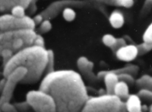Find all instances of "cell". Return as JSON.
Here are the masks:
<instances>
[{"mask_svg":"<svg viewBox=\"0 0 152 112\" xmlns=\"http://www.w3.org/2000/svg\"><path fill=\"white\" fill-rule=\"evenodd\" d=\"M39 89L53 98L58 112H81L89 98L81 76L71 69L46 74Z\"/></svg>","mask_w":152,"mask_h":112,"instance_id":"1","label":"cell"},{"mask_svg":"<svg viewBox=\"0 0 152 112\" xmlns=\"http://www.w3.org/2000/svg\"><path fill=\"white\" fill-rule=\"evenodd\" d=\"M48 60V50L32 45L14 54L4 66L2 75L7 78L15 69L23 67L27 73L20 84H33L37 82L45 73Z\"/></svg>","mask_w":152,"mask_h":112,"instance_id":"2","label":"cell"},{"mask_svg":"<svg viewBox=\"0 0 152 112\" xmlns=\"http://www.w3.org/2000/svg\"><path fill=\"white\" fill-rule=\"evenodd\" d=\"M37 34L32 29L0 31V53L4 49H9L15 54L33 45Z\"/></svg>","mask_w":152,"mask_h":112,"instance_id":"3","label":"cell"},{"mask_svg":"<svg viewBox=\"0 0 152 112\" xmlns=\"http://www.w3.org/2000/svg\"><path fill=\"white\" fill-rule=\"evenodd\" d=\"M81 112H126L125 101L115 95L89 97Z\"/></svg>","mask_w":152,"mask_h":112,"instance_id":"4","label":"cell"},{"mask_svg":"<svg viewBox=\"0 0 152 112\" xmlns=\"http://www.w3.org/2000/svg\"><path fill=\"white\" fill-rule=\"evenodd\" d=\"M26 101L34 112H58L53 98L40 89L28 91Z\"/></svg>","mask_w":152,"mask_h":112,"instance_id":"5","label":"cell"},{"mask_svg":"<svg viewBox=\"0 0 152 112\" xmlns=\"http://www.w3.org/2000/svg\"><path fill=\"white\" fill-rule=\"evenodd\" d=\"M27 73V70L23 67L15 69L7 78L5 85L2 91L0 97V112L2 105L5 102H9L16 85L21 82Z\"/></svg>","mask_w":152,"mask_h":112,"instance_id":"6","label":"cell"},{"mask_svg":"<svg viewBox=\"0 0 152 112\" xmlns=\"http://www.w3.org/2000/svg\"><path fill=\"white\" fill-rule=\"evenodd\" d=\"M97 79H103L106 87V94L114 95V88L119 81L118 75L109 71H102L97 75Z\"/></svg>","mask_w":152,"mask_h":112,"instance_id":"7","label":"cell"},{"mask_svg":"<svg viewBox=\"0 0 152 112\" xmlns=\"http://www.w3.org/2000/svg\"><path fill=\"white\" fill-rule=\"evenodd\" d=\"M74 2L75 1H60L53 2L40 14L43 17V18H45L46 20H49L56 17L59 12H60L62 9L63 11L65 8L69 7V5L78 4Z\"/></svg>","mask_w":152,"mask_h":112,"instance_id":"8","label":"cell"},{"mask_svg":"<svg viewBox=\"0 0 152 112\" xmlns=\"http://www.w3.org/2000/svg\"><path fill=\"white\" fill-rule=\"evenodd\" d=\"M115 55L116 57L124 62H131L138 55V48L135 44H126L118 50Z\"/></svg>","mask_w":152,"mask_h":112,"instance_id":"9","label":"cell"},{"mask_svg":"<svg viewBox=\"0 0 152 112\" xmlns=\"http://www.w3.org/2000/svg\"><path fill=\"white\" fill-rule=\"evenodd\" d=\"M77 64L78 68L86 78L92 81L97 79V75H95L93 72L94 63L90 61L87 57L81 56L78 59Z\"/></svg>","mask_w":152,"mask_h":112,"instance_id":"10","label":"cell"},{"mask_svg":"<svg viewBox=\"0 0 152 112\" xmlns=\"http://www.w3.org/2000/svg\"><path fill=\"white\" fill-rule=\"evenodd\" d=\"M127 112H142L141 98L138 95L131 94L125 101Z\"/></svg>","mask_w":152,"mask_h":112,"instance_id":"11","label":"cell"},{"mask_svg":"<svg viewBox=\"0 0 152 112\" xmlns=\"http://www.w3.org/2000/svg\"><path fill=\"white\" fill-rule=\"evenodd\" d=\"M36 24L33 19L30 17L26 15L21 18H15L14 29H32L34 30Z\"/></svg>","mask_w":152,"mask_h":112,"instance_id":"12","label":"cell"},{"mask_svg":"<svg viewBox=\"0 0 152 112\" xmlns=\"http://www.w3.org/2000/svg\"><path fill=\"white\" fill-rule=\"evenodd\" d=\"M15 17L11 14H4L0 15V31L15 30Z\"/></svg>","mask_w":152,"mask_h":112,"instance_id":"13","label":"cell"},{"mask_svg":"<svg viewBox=\"0 0 152 112\" xmlns=\"http://www.w3.org/2000/svg\"><path fill=\"white\" fill-rule=\"evenodd\" d=\"M113 94L123 101H126L130 95L128 84L124 81H119L115 87Z\"/></svg>","mask_w":152,"mask_h":112,"instance_id":"14","label":"cell"},{"mask_svg":"<svg viewBox=\"0 0 152 112\" xmlns=\"http://www.w3.org/2000/svg\"><path fill=\"white\" fill-rule=\"evenodd\" d=\"M31 1H0V11L4 12L11 9L15 5L21 4L26 9L28 8Z\"/></svg>","mask_w":152,"mask_h":112,"instance_id":"15","label":"cell"},{"mask_svg":"<svg viewBox=\"0 0 152 112\" xmlns=\"http://www.w3.org/2000/svg\"><path fill=\"white\" fill-rule=\"evenodd\" d=\"M109 23L114 28H119L122 27L125 22L123 14L119 10H114L109 18Z\"/></svg>","mask_w":152,"mask_h":112,"instance_id":"16","label":"cell"},{"mask_svg":"<svg viewBox=\"0 0 152 112\" xmlns=\"http://www.w3.org/2000/svg\"><path fill=\"white\" fill-rule=\"evenodd\" d=\"M136 86L140 89H145L152 92V76L149 75H143L135 80Z\"/></svg>","mask_w":152,"mask_h":112,"instance_id":"17","label":"cell"},{"mask_svg":"<svg viewBox=\"0 0 152 112\" xmlns=\"http://www.w3.org/2000/svg\"><path fill=\"white\" fill-rule=\"evenodd\" d=\"M139 71V68L138 66L132 64H127L125 66L118 68V69H115L110 70L109 71L118 75L121 73H129L133 76H135L137 75Z\"/></svg>","mask_w":152,"mask_h":112,"instance_id":"18","label":"cell"},{"mask_svg":"<svg viewBox=\"0 0 152 112\" xmlns=\"http://www.w3.org/2000/svg\"><path fill=\"white\" fill-rule=\"evenodd\" d=\"M48 60L47 63V66L45 69V75L55 71L54 69V62H55V56L54 53L52 50H48Z\"/></svg>","mask_w":152,"mask_h":112,"instance_id":"19","label":"cell"},{"mask_svg":"<svg viewBox=\"0 0 152 112\" xmlns=\"http://www.w3.org/2000/svg\"><path fill=\"white\" fill-rule=\"evenodd\" d=\"M63 18L67 21L71 22L73 21L76 17V13L74 9L70 7L65 8L62 11Z\"/></svg>","mask_w":152,"mask_h":112,"instance_id":"20","label":"cell"},{"mask_svg":"<svg viewBox=\"0 0 152 112\" xmlns=\"http://www.w3.org/2000/svg\"><path fill=\"white\" fill-rule=\"evenodd\" d=\"M136 46L138 48V55H142L152 50V42L143 41L142 43Z\"/></svg>","mask_w":152,"mask_h":112,"instance_id":"21","label":"cell"},{"mask_svg":"<svg viewBox=\"0 0 152 112\" xmlns=\"http://www.w3.org/2000/svg\"><path fill=\"white\" fill-rule=\"evenodd\" d=\"M26 8L23 7L21 4L14 6L11 10V14L16 18H21L26 15L25 14Z\"/></svg>","mask_w":152,"mask_h":112,"instance_id":"22","label":"cell"},{"mask_svg":"<svg viewBox=\"0 0 152 112\" xmlns=\"http://www.w3.org/2000/svg\"><path fill=\"white\" fill-rule=\"evenodd\" d=\"M117 38L110 34H104L102 37L103 43L107 47L111 48L116 43Z\"/></svg>","mask_w":152,"mask_h":112,"instance_id":"23","label":"cell"},{"mask_svg":"<svg viewBox=\"0 0 152 112\" xmlns=\"http://www.w3.org/2000/svg\"><path fill=\"white\" fill-rule=\"evenodd\" d=\"M119 81H122L128 85H132L134 84L135 82V80L134 79V76L129 74V73H121L117 75Z\"/></svg>","mask_w":152,"mask_h":112,"instance_id":"24","label":"cell"},{"mask_svg":"<svg viewBox=\"0 0 152 112\" xmlns=\"http://www.w3.org/2000/svg\"><path fill=\"white\" fill-rule=\"evenodd\" d=\"M52 24L49 20L45 19L40 24L39 27V31L40 33H46L49 31L52 28Z\"/></svg>","mask_w":152,"mask_h":112,"instance_id":"25","label":"cell"},{"mask_svg":"<svg viewBox=\"0 0 152 112\" xmlns=\"http://www.w3.org/2000/svg\"><path fill=\"white\" fill-rule=\"evenodd\" d=\"M14 53L9 49H4L0 53V56L2 58V65L4 66L7 62L13 56Z\"/></svg>","mask_w":152,"mask_h":112,"instance_id":"26","label":"cell"},{"mask_svg":"<svg viewBox=\"0 0 152 112\" xmlns=\"http://www.w3.org/2000/svg\"><path fill=\"white\" fill-rule=\"evenodd\" d=\"M112 4L116 6L123 7L125 8H130L134 5V1L132 0H117L112 1Z\"/></svg>","mask_w":152,"mask_h":112,"instance_id":"27","label":"cell"},{"mask_svg":"<svg viewBox=\"0 0 152 112\" xmlns=\"http://www.w3.org/2000/svg\"><path fill=\"white\" fill-rule=\"evenodd\" d=\"M143 41L152 42V23L147 27L143 35H142Z\"/></svg>","mask_w":152,"mask_h":112,"instance_id":"28","label":"cell"},{"mask_svg":"<svg viewBox=\"0 0 152 112\" xmlns=\"http://www.w3.org/2000/svg\"><path fill=\"white\" fill-rule=\"evenodd\" d=\"M1 110L2 112H18L14 104H12L10 102L4 103L1 107Z\"/></svg>","mask_w":152,"mask_h":112,"instance_id":"29","label":"cell"},{"mask_svg":"<svg viewBox=\"0 0 152 112\" xmlns=\"http://www.w3.org/2000/svg\"><path fill=\"white\" fill-rule=\"evenodd\" d=\"M140 98H142L144 100L152 102V92L145 90V89H140L137 94Z\"/></svg>","mask_w":152,"mask_h":112,"instance_id":"30","label":"cell"},{"mask_svg":"<svg viewBox=\"0 0 152 112\" xmlns=\"http://www.w3.org/2000/svg\"><path fill=\"white\" fill-rule=\"evenodd\" d=\"M126 44V42L124 38H122V37L117 38L116 43L110 49L112 50V52L115 53L118 50L121 49L122 47L125 46Z\"/></svg>","mask_w":152,"mask_h":112,"instance_id":"31","label":"cell"},{"mask_svg":"<svg viewBox=\"0 0 152 112\" xmlns=\"http://www.w3.org/2000/svg\"><path fill=\"white\" fill-rule=\"evenodd\" d=\"M14 105L15 106L18 111H27L30 108H31V107L26 101L24 102L15 103L14 104Z\"/></svg>","mask_w":152,"mask_h":112,"instance_id":"32","label":"cell"},{"mask_svg":"<svg viewBox=\"0 0 152 112\" xmlns=\"http://www.w3.org/2000/svg\"><path fill=\"white\" fill-rule=\"evenodd\" d=\"M45 40H44L43 37L40 34H37L34 39L33 45L45 47Z\"/></svg>","mask_w":152,"mask_h":112,"instance_id":"33","label":"cell"},{"mask_svg":"<svg viewBox=\"0 0 152 112\" xmlns=\"http://www.w3.org/2000/svg\"><path fill=\"white\" fill-rule=\"evenodd\" d=\"M33 21L35 23L36 25L38 24H40L44 20H43V17L42 15L41 14H37L36 15H35L33 18Z\"/></svg>","mask_w":152,"mask_h":112,"instance_id":"34","label":"cell"},{"mask_svg":"<svg viewBox=\"0 0 152 112\" xmlns=\"http://www.w3.org/2000/svg\"><path fill=\"white\" fill-rule=\"evenodd\" d=\"M149 112H152V105L150 106V110H149Z\"/></svg>","mask_w":152,"mask_h":112,"instance_id":"35","label":"cell"}]
</instances>
